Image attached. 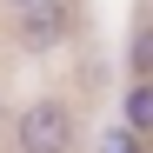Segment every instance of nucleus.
I'll list each match as a JSON object with an SVG mask.
<instances>
[{
  "mask_svg": "<svg viewBox=\"0 0 153 153\" xmlns=\"http://www.w3.org/2000/svg\"><path fill=\"white\" fill-rule=\"evenodd\" d=\"M73 146V113L60 100H33L20 113V153H67Z\"/></svg>",
  "mask_w": 153,
  "mask_h": 153,
  "instance_id": "f257e3e1",
  "label": "nucleus"
},
{
  "mask_svg": "<svg viewBox=\"0 0 153 153\" xmlns=\"http://www.w3.org/2000/svg\"><path fill=\"white\" fill-rule=\"evenodd\" d=\"M73 33V7L67 0H27L20 7V47H60Z\"/></svg>",
  "mask_w": 153,
  "mask_h": 153,
  "instance_id": "f03ea898",
  "label": "nucleus"
},
{
  "mask_svg": "<svg viewBox=\"0 0 153 153\" xmlns=\"http://www.w3.org/2000/svg\"><path fill=\"white\" fill-rule=\"evenodd\" d=\"M120 126H133V133H153V80H133L120 93Z\"/></svg>",
  "mask_w": 153,
  "mask_h": 153,
  "instance_id": "7ed1b4c3",
  "label": "nucleus"
},
{
  "mask_svg": "<svg viewBox=\"0 0 153 153\" xmlns=\"http://www.w3.org/2000/svg\"><path fill=\"white\" fill-rule=\"evenodd\" d=\"M126 67H133L140 80H153V27H133V40H126Z\"/></svg>",
  "mask_w": 153,
  "mask_h": 153,
  "instance_id": "20e7f679",
  "label": "nucleus"
},
{
  "mask_svg": "<svg viewBox=\"0 0 153 153\" xmlns=\"http://www.w3.org/2000/svg\"><path fill=\"white\" fill-rule=\"evenodd\" d=\"M100 153H146V146H140V133H133V126H120V120H113L107 133H100Z\"/></svg>",
  "mask_w": 153,
  "mask_h": 153,
  "instance_id": "39448f33",
  "label": "nucleus"
},
{
  "mask_svg": "<svg viewBox=\"0 0 153 153\" xmlns=\"http://www.w3.org/2000/svg\"><path fill=\"white\" fill-rule=\"evenodd\" d=\"M7 7H27V0H7Z\"/></svg>",
  "mask_w": 153,
  "mask_h": 153,
  "instance_id": "423d86ee",
  "label": "nucleus"
}]
</instances>
